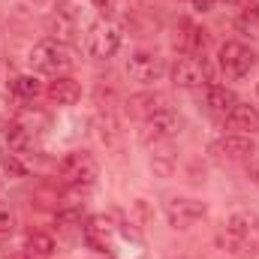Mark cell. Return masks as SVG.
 Segmentation results:
<instances>
[{"label": "cell", "instance_id": "obj_23", "mask_svg": "<svg viewBox=\"0 0 259 259\" xmlns=\"http://www.w3.org/2000/svg\"><path fill=\"white\" fill-rule=\"evenodd\" d=\"M190 3H193V9H199V12H211L217 0H190Z\"/></svg>", "mask_w": 259, "mask_h": 259}, {"label": "cell", "instance_id": "obj_1", "mask_svg": "<svg viewBox=\"0 0 259 259\" xmlns=\"http://www.w3.org/2000/svg\"><path fill=\"white\" fill-rule=\"evenodd\" d=\"M58 175H61V181L69 190H84V187H91L97 181L100 166H97V160L88 151H69L58 163Z\"/></svg>", "mask_w": 259, "mask_h": 259}, {"label": "cell", "instance_id": "obj_15", "mask_svg": "<svg viewBox=\"0 0 259 259\" xmlns=\"http://www.w3.org/2000/svg\"><path fill=\"white\" fill-rule=\"evenodd\" d=\"M238 103V97L229 91V88H220V84H208L205 88V109L211 115H229V109Z\"/></svg>", "mask_w": 259, "mask_h": 259}, {"label": "cell", "instance_id": "obj_27", "mask_svg": "<svg viewBox=\"0 0 259 259\" xmlns=\"http://www.w3.org/2000/svg\"><path fill=\"white\" fill-rule=\"evenodd\" d=\"M256 91H259V88H256Z\"/></svg>", "mask_w": 259, "mask_h": 259}, {"label": "cell", "instance_id": "obj_9", "mask_svg": "<svg viewBox=\"0 0 259 259\" xmlns=\"http://www.w3.org/2000/svg\"><path fill=\"white\" fill-rule=\"evenodd\" d=\"M211 151H214L220 160H226V163H244V160H250V157L256 154V145H253V139H250V136L232 133V136L217 139Z\"/></svg>", "mask_w": 259, "mask_h": 259}, {"label": "cell", "instance_id": "obj_22", "mask_svg": "<svg viewBox=\"0 0 259 259\" xmlns=\"http://www.w3.org/2000/svg\"><path fill=\"white\" fill-rule=\"evenodd\" d=\"M94 9L103 15V21H109L118 12V0H94Z\"/></svg>", "mask_w": 259, "mask_h": 259}, {"label": "cell", "instance_id": "obj_26", "mask_svg": "<svg viewBox=\"0 0 259 259\" xmlns=\"http://www.w3.org/2000/svg\"><path fill=\"white\" fill-rule=\"evenodd\" d=\"M0 157H3V151H0Z\"/></svg>", "mask_w": 259, "mask_h": 259}, {"label": "cell", "instance_id": "obj_19", "mask_svg": "<svg viewBox=\"0 0 259 259\" xmlns=\"http://www.w3.org/2000/svg\"><path fill=\"white\" fill-rule=\"evenodd\" d=\"M49 33L52 36H72V21H69V6H58V12L49 18Z\"/></svg>", "mask_w": 259, "mask_h": 259}, {"label": "cell", "instance_id": "obj_2", "mask_svg": "<svg viewBox=\"0 0 259 259\" xmlns=\"http://www.w3.org/2000/svg\"><path fill=\"white\" fill-rule=\"evenodd\" d=\"M27 61H30V66L36 72H46V75H64L66 69H69V64H72L69 52L61 42H55V39H46V42L33 46L30 55H27Z\"/></svg>", "mask_w": 259, "mask_h": 259}, {"label": "cell", "instance_id": "obj_24", "mask_svg": "<svg viewBox=\"0 0 259 259\" xmlns=\"http://www.w3.org/2000/svg\"><path fill=\"white\" fill-rule=\"evenodd\" d=\"M223 3H229V6H241V9H244V6H247L250 0H223Z\"/></svg>", "mask_w": 259, "mask_h": 259}, {"label": "cell", "instance_id": "obj_8", "mask_svg": "<svg viewBox=\"0 0 259 259\" xmlns=\"http://www.w3.org/2000/svg\"><path fill=\"white\" fill-rule=\"evenodd\" d=\"M205 202L199 199H169L166 202V220L172 229H190L196 220L205 217Z\"/></svg>", "mask_w": 259, "mask_h": 259}, {"label": "cell", "instance_id": "obj_11", "mask_svg": "<svg viewBox=\"0 0 259 259\" xmlns=\"http://www.w3.org/2000/svg\"><path fill=\"white\" fill-rule=\"evenodd\" d=\"M181 130V118L175 115V109L172 112H163V115H154V118H148L145 121V142H169L175 133Z\"/></svg>", "mask_w": 259, "mask_h": 259}, {"label": "cell", "instance_id": "obj_12", "mask_svg": "<svg viewBox=\"0 0 259 259\" xmlns=\"http://www.w3.org/2000/svg\"><path fill=\"white\" fill-rule=\"evenodd\" d=\"M223 121H226V127L232 130V133L253 136L259 130V112H256V106H250V103H235Z\"/></svg>", "mask_w": 259, "mask_h": 259}, {"label": "cell", "instance_id": "obj_13", "mask_svg": "<svg viewBox=\"0 0 259 259\" xmlns=\"http://www.w3.org/2000/svg\"><path fill=\"white\" fill-rule=\"evenodd\" d=\"M46 97L58 106H75L81 100V88L69 75H55V81H49V88H46Z\"/></svg>", "mask_w": 259, "mask_h": 259}, {"label": "cell", "instance_id": "obj_21", "mask_svg": "<svg viewBox=\"0 0 259 259\" xmlns=\"http://www.w3.org/2000/svg\"><path fill=\"white\" fill-rule=\"evenodd\" d=\"M12 229H15V214H12V208L6 202H0V235H6Z\"/></svg>", "mask_w": 259, "mask_h": 259}, {"label": "cell", "instance_id": "obj_10", "mask_svg": "<svg viewBox=\"0 0 259 259\" xmlns=\"http://www.w3.org/2000/svg\"><path fill=\"white\" fill-rule=\"evenodd\" d=\"M175 46L181 49V55H205V46H208V30L199 27L196 21L184 18L178 24V33H175Z\"/></svg>", "mask_w": 259, "mask_h": 259}, {"label": "cell", "instance_id": "obj_7", "mask_svg": "<svg viewBox=\"0 0 259 259\" xmlns=\"http://www.w3.org/2000/svg\"><path fill=\"white\" fill-rule=\"evenodd\" d=\"M256 66V55L244 42H223L220 46V72L226 78H244Z\"/></svg>", "mask_w": 259, "mask_h": 259}, {"label": "cell", "instance_id": "obj_4", "mask_svg": "<svg viewBox=\"0 0 259 259\" xmlns=\"http://www.w3.org/2000/svg\"><path fill=\"white\" fill-rule=\"evenodd\" d=\"M84 49H88V55L97 58V61H109V58H115L118 49H121V33H118V27L109 24V21H97V24H91L88 36H84Z\"/></svg>", "mask_w": 259, "mask_h": 259}, {"label": "cell", "instance_id": "obj_16", "mask_svg": "<svg viewBox=\"0 0 259 259\" xmlns=\"http://www.w3.org/2000/svg\"><path fill=\"white\" fill-rule=\"evenodd\" d=\"M24 247H27V256L30 259H49L55 253V238L46 235V232H30Z\"/></svg>", "mask_w": 259, "mask_h": 259}, {"label": "cell", "instance_id": "obj_18", "mask_svg": "<svg viewBox=\"0 0 259 259\" xmlns=\"http://www.w3.org/2000/svg\"><path fill=\"white\" fill-rule=\"evenodd\" d=\"M6 145H9L12 154L27 151V145H30V130L24 127V124H18V121L6 124Z\"/></svg>", "mask_w": 259, "mask_h": 259}, {"label": "cell", "instance_id": "obj_20", "mask_svg": "<svg viewBox=\"0 0 259 259\" xmlns=\"http://www.w3.org/2000/svg\"><path fill=\"white\" fill-rule=\"evenodd\" d=\"M12 91H15L21 100H36V97L42 94V84H39L36 75H18V78H12Z\"/></svg>", "mask_w": 259, "mask_h": 259}, {"label": "cell", "instance_id": "obj_14", "mask_svg": "<svg viewBox=\"0 0 259 259\" xmlns=\"http://www.w3.org/2000/svg\"><path fill=\"white\" fill-rule=\"evenodd\" d=\"M130 106H133V112H136V115H142L145 121H148V118H154V115L172 112V103H169V97H166V94H139V97H133V100H130Z\"/></svg>", "mask_w": 259, "mask_h": 259}, {"label": "cell", "instance_id": "obj_17", "mask_svg": "<svg viewBox=\"0 0 259 259\" xmlns=\"http://www.w3.org/2000/svg\"><path fill=\"white\" fill-rule=\"evenodd\" d=\"M235 27H238L244 36L259 39V6L256 3H247V6L241 9V15L235 18Z\"/></svg>", "mask_w": 259, "mask_h": 259}, {"label": "cell", "instance_id": "obj_5", "mask_svg": "<svg viewBox=\"0 0 259 259\" xmlns=\"http://www.w3.org/2000/svg\"><path fill=\"white\" fill-rule=\"evenodd\" d=\"M163 72H166V64H163V58H160L154 49H139V52L130 55L127 75L133 81H139V84H154V81L163 78Z\"/></svg>", "mask_w": 259, "mask_h": 259}, {"label": "cell", "instance_id": "obj_6", "mask_svg": "<svg viewBox=\"0 0 259 259\" xmlns=\"http://www.w3.org/2000/svg\"><path fill=\"white\" fill-rule=\"evenodd\" d=\"M81 235H84V244H88L91 250H97V253H109V250L115 247L118 226H115L112 217H106V214H94V217L84 220Z\"/></svg>", "mask_w": 259, "mask_h": 259}, {"label": "cell", "instance_id": "obj_3", "mask_svg": "<svg viewBox=\"0 0 259 259\" xmlns=\"http://www.w3.org/2000/svg\"><path fill=\"white\" fill-rule=\"evenodd\" d=\"M172 81L178 88H208L211 84V69H208V61L202 55H181L175 58L172 64Z\"/></svg>", "mask_w": 259, "mask_h": 259}, {"label": "cell", "instance_id": "obj_25", "mask_svg": "<svg viewBox=\"0 0 259 259\" xmlns=\"http://www.w3.org/2000/svg\"><path fill=\"white\" fill-rule=\"evenodd\" d=\"M250 178L259 184V163H256V166H250Z\"/></svg>", "mask_w": 259, "mask_h": 259}]
</instances>
